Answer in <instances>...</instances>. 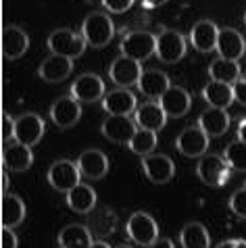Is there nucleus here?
<instances>
[{
	"instance_id": "nucleus-47",
	"label": "nucleus",
	"mask_w": 246,
	"mask_h": 248,
	"mask_svg": "<svg viewBox=\"0 0 246 248\" xmlns=\"http://www.w3.org/2000/svg\"><path fill=\"white\" fill-rule=\"evenodd\" d=\"M244 25H246V11H244Z\"/></svg>"
},
{
	"instance_id": "nucleus-41",
	"label": "nucleus",
	"mask_w": 246,
	"mask_h": 248,
	"mask_svg": "<svg viewBox=\"0 0 246 248\" xmlns=\"http://www.w3.org/2000/svg\"><path fill=\"white\" fill-rule=\"evenodd\" d=\"M238 140L246 144V119H240L238 123Z\"/></svg>"
},
{
	"instance_id": "nucleus-39",
	"label": "nucleus",
	"mask_w": 246,
	"mask_h": 248,
	"mask_svg": "<svg viewBox=\"0 0 246 248\" xmlns=\"http://www.w3.org/2000/svg\"><path fill=\"white\" fill-rule=\"evenodd\" d=\"M234 96H236V100L240 102V105L246 107V78H240L234 84Z\"/></svg>"
},
{
	"instance_id": "nucleus-42",
	"label": "nucleus",
	"mask_w": 246,
	"mask_h": 248,
	"mask_svg": "<svg viewBox=\"0 0 246 248\" xmlns=\"http://www.w3.org/2000/svg\"><path fill=\"white\" fill-rule=\"evenodd\" d=\"M165 2H167V0H142V4H144L146 9H156V6H161Z\"/></svg>"
},
{
	"instance_id": "nucleus-44",
	"label": "nucleus",
	"mask_w": 246,
	"mask_h": 248,
	"mask_svg": "<svg viewBox=\"0 0 246 248\" xmlns=\"http://www.w3.org/2000/svg\"><path fill=\"white\" fill-rule=\"evenodd\" d=\"M90 248H111V246H108L105 240H96V242H92V244H90Z\"/></svg>"
},
{
	"instance_id": "nucleus-15",
	"label": "nucleus",
	"mask_w": 246,
	"mask_h": 248,
	"mask_svg": "<svg viewBox=\"0 0 246 248\" xmlns=\"http://www.w3.org/2000/svg\"><path fill=\"white\" fill-rule=\"evenodd\" d=\"M105 81L96 73H84L71 84V96L79 102H96L105 98Z\"/></svg>"
},
{
	"instance_id": "nucleus-21",
	"label": "nucleus",
	"mask_w": 246,
	"mask_h": 248,
	"mask_svg": "<svg viewBox=\"0 0 246 248\" xmlns=\"http://www.w3.org/2000/svg\"><path fill=\"white\" fill-rule=\"evenodd\" d=\"M217 52H219L221 59L240 61L246 52L244 36L234 27H221L219 38H217Z\"/></svg>"
},
{
	"instance_id": "nucleus-20",
	"label": "nucleus",
	"mask_w": 246,
	"mask_h": 248,
	"mask_svg": "<svg viewBox=\"0 0 246 248\" xmlns=\"http://www.w3.org/2000/svg\"><path fill=\"white\" fill-rule=\"evenodd\" d=\"M73 71V61L61 54H50L48 59H44L38 67V78L44 79L46 84H59V81L67 79Z\"/></svg>"
},
{
	"instance_id": "nucleus-38",
	"label": "nucleus",
	"mask_w": 246,
	"mask_h": 248,
	"mask_svg": "<svg viewBox=\"0 0 246 248\" xmlns=\"http://www.w3.org/2000/svg\"><path fill=\"white\" fill-rule=\"evenodd\" d=\"M19 246V238L11 227H2V248H17Z\"/></svg>"
},
{
	"instance_id": "nucleus-37",
	"label": "nucleus",
	"mask_w": 246,
	"mask_h": 248,
	"mask_svg": "<svg viewBox=\"0 0 246 248\" xmlns=\"http://www.w3.org/2000/svg\"><path fill=\"white\" fill-rule=\"evenodd\" d=\"M13 138H15V119L9 113H4L2 115V140L9 142Z\"/></svg>"
},
{
	"instance_id": "nucleus-2",
	"label": "nucleus",
	"mask_w": 246,
	"mask_h": 248,
	"mask_svg": "<svg viewBox=\"0 0 246 248\" xmlns=\"http://www.w3.org/2000/svg\"><path fill=\"white\" fill-rule=\"evenodd\" d=\"M119 50L123 57H129L134 61H146L153 54H156V36L153 31L146 30H136L129 31L121 38L119 42Z\"/></svg>"
},
{
	"instance_id": "nucleus-28",
	"label": "nucleus",
	"mask_w": 246,
	"mask_h": 248,
	"mask_svg": "<svg viewBox=\"0 0 246 248\" xmlns=\"http://www.w3.org/2000/svg\"><path fill=\"white\" fill-rule=\"evenodd\" d=\"M202 98H204V102H207L209 107H213V108H228L231 102L236 100L234 86L211 79L209 84L202 88Z\"/></svg>"
},
{
	"instance_id": "nucleus-4",
	"label": "nucleus",
	"mask_w": 246,
	"mask_h": 248,
	"mask_svg": "<svg viewBox=\"0 0 246 248\" xmlns=\"http://www.w3.org/2000/svg\"><path fill=\"white\" fill-rule=\"evenodd\" d=\"M46 46H48L52 54H61V57L73 61L84 54L88 44L81 33H75L71 30H54L48 36V40H46Z\"/></svg>"
},
{
	"instance_id": "nucleus-12",
	"label": "nucleus",
	"mask_w": 246,
	"mask_h": 248,
	"mask_svg": "<svg viewBox=\"0 0 246 248\" xmlns=\"http://www.w3.org/2000/svg\"><path fill=\"white\" fill-rule=\"evenodd\" d=\"M142 169H144V175L148 177V182H153L156 186L167 184L173 180L175 175V165L167 155H146L142 156Z\"/></svg>"
},
{
	"instance_id": "nucleus-3",
	"label": "nucleus",
	"mask_w": 246,
	"mask_h": 248,
	"mask_svg": "<svg viewBox=\"0 0 246 248\" xmlns=\"http://www.w3.org/2000/svg\"><path fill=\"white\" fill-rule=\"evenodd\" d=\"M48 184L52 186L57 192H63V194H69V192L75 188V186H79L81 182V171H79V165L69 161V158H61V161H54L50 165L48 173Z\"/></svg>"
},
{
	"instance_id": "nucleus-45",
	"label": "nucleus",
	"mask_w": 246,
	"mask_h": 248,
	"mask_svg": "<svg viewBox=\"0 0 246 248\" xmlns=\"http://www.w3.org/2000/svg\"><path fill=\"white\" fill-rule=\"evenodd\" d=\"M215 248H231V240H225V242H221L219 246H215Z\"/></svg>"
},
{
	"instance_id": "nucleus-23",
	"label": "nucleus",
	"mask_w": 246,
	"mask_h": 248,
	"mask_svg": "<svg viewBox=\"0 0 246 248\" xmlns=\"http://www.w3.org/2000/svg\"><path fill=\"white\" fill-rule=\"evenodd\" d=\"M163 111L167 113V117H173V119H180V117L188 115L190 107H192V96L188 90H184L180 86H171L159 98Z\"/></svg>"
},
{
	"instance_id": "nucleus-11",
	"label": "nucleus",
	"mask_w": 246,
	"mask_h": 248,
	"mask_svg": "<svg viewBox=\"0 0 246 248\" xmlns=\"http://www.w3.org/2000/svg\"><path fill=\"white\" fill-rule=\"evenodd\" d=\"M50 119L61 129L77 125V121L81 119V102L75 100L73 96H61L50 105Z\"/></svg>"
},
{
	"instance_id": "nucleus-36",
	"label": "nucleus",
	"mask_w": 246,
	"mask_h": 248,
	"mask_svg": "<svg viewBox=\"0 0 246 248\" xmlns=\"http://www.w3.org/2000/svg\"><path fill=\"white\" fill-rule=\"evenodd\" d=\"M136 0H102V6L108 13H125L134 6Z\"/></svg>"
},
{
	"instance_id": "nucleus-18",
	"label": "nucleus",
	"mask_w": 246,
	"mask_h": 248,
	"mask_svg": "<svg viewBox=\"0 0 246 248\" xmlns=\"http://www.w3.org/2000/svg\"><path fill=\"white\" fill-rule=\"evenodd\" d=\"M102 108L107 115H125L132 117L138 108L134 92H129L127 88H115V90L107 92L102 98Z\"/></svg>"
},
{
	"instance_id": "nucleus-5",
	"label": "nucleus",
	"mask_w": 246,
	"mask_h": 248,
	"mask_svg": "<svg viewBox=\"0 0 246 248\" xmlns=\"http://www.w3.org/2000/svg\"><path fill=\"white\" fill-rule=\"evenodd\" d=\"M125 232L132 242H136L138 246H144V248L159 240V225H156V221L148 213H142V211L134 213L127 219Z\"/></svg>"
},
{
	"instance_id": "nucleus-43",
	"label": "nucleus",
	"mask_w": 246,
	"mask_h": 248,
	"mask_svg": "<svg viewBox=\"0 0 246 248\" xmlns=\"http://www.w3.org/2000/svg\"><path fill=\"white\" fill-rule=\"evenodd\" d=\"M231 248H246V240H242V238L231 240Z\"/></svg>"
},
{
	"instance_id": "nucleus-24",
	"label": "nucleus",
	"mask_w": 246,
	"mask_h": 248,
	"mask_svg": "<svg viewBox=\"0 0 246 248\" xmlns=\"http://www.w3.org/2000/svg\"><path fill=\"white\" fill-rule=\"evenodd\" d=\"M86 225H88V230H90L92 238L105 240L117 230V215H115L113 209H108V206H100V209H94L90 215H88Z\"/></svg>"
},
{
	"instance_id": "nucleus-14",
	"label": "nucleus",
	"mask_w": 246,
	"mask_h": 248,
	"mask_svg": "<svg viewBox=\"0 0 246 248\" xmlns=\"http://www.w3.org/2000/svg\"><path fill=\"white\" fill-rule=\"evenodd\" d=\"M44 138V119L36 113H23L15 119V140L25 146H36Z\"/></svg>"
},
{
	"instance_id": "nucleus-31",
	"label": "nucleus",
	"mask_w": 246,
	"mask_h": 248,
	"mask_svg": "<svg viewBox=\"0 0 246 248\" xmlns=\"http://www.w3.org/2000/svg\"><path fill=\"white\" fill-rule=\"evenodd\" d=\"M25 219V204L19 196L4 192L2 194V227H17Z\"/></svg>"
},
{
	"instance_id": "nucleus-48",
	"label": "nucleus",
	"mask_w": 246,
	"mask_h": 248,
	"mask_svg": "<svg viewBox=\"0 0 246 248\" xmlns=\"http://www.w3.org/2000/svg\"><path fill=\"white\" fill-rule=\"evenodd\" d=\"M59 248H63V246H59Z\"/></svg>"
},
{
	"instance_id": "nucleus-33",
	"label": "nucleus",
	"mask_w": 246,
	"mask_h": 248,
	"mask_svg": "<svg viewBox=\"0 0 246 248\" xmlns=\"http://www.w3.org/2000/svg\"><path fill=\"white\" fill-rule=\"evenodd\" d=\"M129 150L138 156H146V155H153V150L156 146V132H150V129H140L134 134L132 142L127 144Z\"/></svg>"
},
{
	"instance_id": "nucleus-1",
	"label": "nucleus",
	"mask_w": 246,
	"mask_h": 248,
	"mask_svg": "<svg viewBox=\"0 0 246 248\" xmlns=\"http://www.w3.org/2000/svg\"><path fill=\"white\" fill-rule=\"evenodd\" d=\"M81 36L92 48H105L115 38V23L107 13H90L81 23Z\"/></svg>"
},
{
	"instance_id": "nucleus-46",
	"label": "nucleus",
	"mask_w": 246,
	"mask_h": 248,
	"mask_svg": "<svg viewBox=\"0 0 246 248\" xmlns=\"http://www.w3.org/2000/svg\"><path fill=\"white\" fill-rule=\"evenodd\" d=\"M117 248H132V246H127V244H121V246H117Z\"/></svg>"
},
{
	"instance_id": "nucleus-30",
	"label": "nucleus",
	"mask_w": 246,
	"mask_h": 248,
	"mask_svg": "<svg viewBox=\"0 0 246 248\" xmlns=\"http://www.w3.org/2000/svg\"><path fill=\"white\" fill-rule=\"evenodd\" d=\"M180 244L182 248H211V236L202 223L190 221L182 227Z\"/></svg>"
},
{
	"instance_id": "nucleus-10",
	"label": "nucleus",
	"mask_w": 246,
	"mask_h": 248,
	"mask_svg": "<svg viewBox=\"0 0 246 248\" xmlns=\"http://www.w3.org/2000/svg\"><path fill=\"white\" fill-rule=\"evenodd\" d=\"M100 132L107 140H111L115 144H129L134 134L138 132V125L132 117L125 115H108L100 125Z\"/></svg>"
},
{
	"instance_id": "nucleus-17",
	"label": "nucleus",
	"mask_w": 246,
	"mask_h": 248,
	"mask_svg": "<svg viewBox=\"0 0 246 248\" xmlns=\"http://www.w3.org/2000/svg\"><path fill=\"white\" fill-rule=\"evenodd\" d=\"M77 165L81 175L88 177V180H102L108 169H111V163H108V156L98 148H88L77 156Z\"/></svg>"
},
{
	"instance_id": "nucleus-29",
	"label": "nucleus",
	"mask_w": 246,
	"mask_h": 248,
	"mask_svg": "<svg viewBox=\"0 0 246 248\" xmlns=\"http://www.w3.org/2000/svg\"><path fill=\"white\" fill-rule=\"evenodd\" d=\"M92 233L86 223H69L59 233V246L63 248H90Z\"/></svg>"
},
{
	"instance_id": "nucleus-8",
	"label": "nucleus",
	"mask_w": 246,
	"mask_h": 248,
	"mask_svg": "<svg viewBox=\"0 0 246 248\" xmlns=\"http://www.w3.org/2000/svg\"><path fill=\"white\" fill-rule=\"evenodd\" d=\"M142 73H144V71H142V63H140V61L123 57V54L119 59H115L111 63V67H108V78H111V81L117 88L138 86Z\"/></svg>"
},
{
	"instance_id": "nucleus-27",
	"label": "nucleus",
	"mask_w": 246,
	"mask_h": 248,
	"mask_svg": "<svg viewBox=\"0 0 246 248\" xmlns=\"http://www.w3.org/2000/svg\"><path fill=\"white\" fill-rule=\"evenodd\" d=\"M96 192H94L92 186L88 184H79L67 194V204L73 213H79V215H90V213L96 209Z\"/></svg>"
},
{
	"instance_id": "nucleus-26",
	"label": "nucleus",
	"mask_w": 246,
	"mask_h": 248,
	"mask_svg": "<svg viewBox=\"0 0 246 248\" xmlns=\"http://www.w3.org/2000/svg\"><path fill=\"white\" fill-rule=\"evenodd\" d=\"M169 88H171V81H169V75L159 71V69H146L144 73L140 75L138 81V90L148 96V98H161Z\"/></svg>"
},
{
	"instance_id": "nucleus-32",
	"label": "nucleus",
	"mask_w": 246,
	"mask_h": 248,
	"mask_svg": "<svg viewBox=\"0 0 246 248\" xmlns=\"http://www.w3.org/2000/svg\"><path fill=\"white\" fill-rule=\"evenodd\" d=\"M209 75L215 81H223V84H231L234 86L240 79V63L238 61H230V59H215L209 67Z\"/></svg>"
},
{
	"instance_id": "nucleus-40",
	"label": "nucleus",
	"mask_w": 246,
	"mask_h": 248,
	"mask_svg": "<svg viewBox=\"0 0 246 248\" xmlns=\"http://www.w3.org/2000/svg\"><path fill=\"white\" fill-rule=\"evenodd\" d=\"M146 248H175V244L169 238H159L156 242H153V244L146 246Z\"/></svg>"
},
{
	"instance_id": "nucleus-7",
	"label": "nucleus",
	"mask_w": 246,
	"mask_h": 248,
	"mask_svg": "<svg viewBox=\"0 0 246 248\" xmlns=\"http://www.w3.org/2000/svg\"><path fill=\"white\" fill-rule=\"evenodd\" d=\"M186 48H188L186 38L177 30H163L161 33H156V57L163 63L182 61L184 54H186Z\"/></svg>"
},
{
	"instance_id": "nucleus-34",
	"label": "nucleus",
	"mask_w": 246,
	"mask_h": 248,
	"mask_svg": "<svg viewBox=\"0 0 246 248\" xmlns=\"http://www.w3.org/2000/svg\"><path fill=\"white\" fill-rule=\"evenodd\" d=\"M223 158L234 171H246V144L240 140L228 144L223 150Z\"/></svg>"
},
{
	"instance_id": "nucleus-22",
	"label": "nucleus",
	"mask_w": 246,
	"mask_h": 248,
	"mask_svg": "<svg viewBox=\"0 0 246 248\" xmlns=\"http://www.w3.org/2000/svg\"><path fill=\"white\" fill-rule=\"evenodd\" d=\"M30 48V36L17 25H6L2 30V57L6 61H17Z\"/></svg>"
},
{
	"instance_id": "nucleus-13",
	"label": "nucleus",
	"mask_w": 246,
	"mask_h": 248,
	"mask_svg": "<svg viewBox=\"0 0 246 248\" xmlns=\"http://www.w3.org/2000/svg\"><path fill=\"white\" fill-rule=\"evenodd\" d=\"M2 165H4V169H11L15 173L27 171L33 165L31 146H25V144L17 142L15 138L4 142L2 144Z\"/></svg>"
},
{
	"instance_id": "nucleus-25",
	"label": "nucleus",
	"mask_w": 246,
	"mask_h": 248,
	"mask_svg": "<svg viewBox=\"0 0 246 248\" xmlns=\"http://www.w3.org/2000/svg\"><path fill=\"white\" fill-rule=\"evenodd\" d=\"M196 125L200 127L209 138H219L230 129V115H228L225 108L209 107V108H204V111L200 113Z\"/></svg>"
},
{
	"instance_id": "nucleus-6",
	"label": "nucleus",
	"mask_w": 246,
	"mask_h": 248,
	"mask_svg": "<svg viewBox=\"0 0 246 248\" xmlns=\"http://www.w3.org/2000/svg\"><path fill=\"white\" fill-rule=\"evenodd\" d=\"M231 167L228 165L223 156L219 155H204L200 156V161L196 165V175L198 180L207 186H223L230 180Z\"/></svg>"
},
{
	"instance_id": "nucleus-16",
	"label": "nucleus",
	"mask_w": 246,
	"mask_h": 248,
	"mask_svg": "<svg viewBox=\"0 0 246 248\" xmlns=\"http://www.w3.org/2000/svg\"><path fill=\"white\" fill-rule=\"evenodd\" d=\"M217 38H219V27L211 19H200L196 21L194 27L190 30L188 42L192 44L194 50L198 52H213L217 50Z\"/></svg>"
},
{
	"instance_id": "nucleus-9",
	"label": "nucleus",
	"mask_w": 246,
	"mask_h": 248,
	"mask_svg": "<svg viewBox=\"0 0 246 248\" xmlns=\"http://www.w3.org/2000/svg\"><path fill=\"white\" fill-rule=\"evenodd\" d=\"M209 140L211 138L204 134L200 127L192 125V127H186L184 132H180V136L175 138V148L188 158H200L207 155Z\"/></svg>"
},
{
	"instance_id": "nucleus-19",
	"label": "nucleus",
	"mask_w": 246,
	"mask_h": 248,
	"mask_svg": "<svg viewBox=\"0 0 246 248\" xmlns=\"http://www.w3.org/2000/svg\"><path fill=\"white\" fill-rule=\"evenodd\" d=\"M134 121L140 129H150V132H161L167 125V113L163 111L161 102L148 100L140 105L134 113Z\"/></svg>"
},
{
	"instance_id": "nucleus-35",
	"label": "nucleus",
	"mask_w": 246,
	"mask_h": 248,
	"mask_svg": "<svg viewBox=\"0 0 246 248\" xmlns=\"http://www.w3.org/2000/svg\"><path fill=\"white\" fill-rule=\"evenodd\" d=\"M230 211L234 213L236 217L246 219V186L240 190H236L230 198Z\"/></svg>"
}]
</instances>
